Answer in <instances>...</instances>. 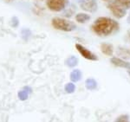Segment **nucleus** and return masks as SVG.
<instances>
[{
    "instance_id": "obj_11",
    "label": "nucleus",
    "mask_w": 130,
    "mask_h": 122,
    "mask_svg": "<svg viewBox=\"0 0 130 122\" xmlns=\"http://www.w3.org/2000/svg\"><path fill=\"white\" fill-rule=\"evenodd\" d=\"M82 79V72L79 69H75L70 73V80L72 82H77Z\"/></svg>"
},
{
    "instance_id": "obj_3",
    "label": "nucleus",
    "mask_w": 130,
    "mask_h": 122,
    "mask_svg": "<svg viewBox=\"0 0 130 122\" xmlns=\"http://www.w3.org/2000/svg\"><path fill=\"white\" fill-rule=\"evenodd\" d=\"M47 6L53 11H61L68 5L69 0H47Z\"/></svg>"
},
{
    "instance_id": "obj_13",
    "label": "nucleus",
    "mask_w": 130,
    "mask_h": 122,
    "mask_svg": "<svg viewBox=\"0 0 130 122\" xmlns=\"http://www.w3.org/2000/svg\"><path fill=\"white\" fill-rule=\"evenodd\" d=\"M85 86H86V88H88L89 90H94L97 88V82H96V81L95 79L89 78L86 80Z\"/></svg>"
},
{
    "instance_id": "obj_15",
    "label": "nucleus",
    "mask_w": 130,
    "mask_h": 122,
    "mask_svg": "<svg viewBox=\"0 0 130 122\" xmlns=\"http://www.w3.org/2000/svg\"><path fill=\"white\" fill-rule=\"evenodd\" d=\"M64 89H65V92H66V93L72 94V93H74L75 90V86L73 82L67 83L64 87Z\"/></svg>"
},
{
    "instance_id": "obj_1",
    "label": "nucleus",
    "mask_w": 130,
    "mask_h": 122,
    "mask_svg": "<svg viewBox=\"0 0 130 122\" xmlns=\"http://www.w3.org/2000/svg\"><path fill=\"white\" fill-rule=\"evenodd\" d=\"M92 29L96 35L106 37L115 34L119 30V24L109 18H99L92 25Z\"/></svg>"
},
{
    "instance_id": "obj_9",
    "label": "nucleus",
    "mask_w": 130,
    "mask_h": 122,
    "mask_svg": "<svg viewBox=\"0 0 130 122\" xmlns=\"http://www.w3.org/2000/svg\"><path fill=\"white\" fill-rule=\"evenodd\" d=\"M101 50H102V52L104 55L111 56L113 55V52H114V48H113L112 44L108 43H103L101 44Z\"/></svg>"
},
{
    "instance_id": "obj_8",
    "label": "nucleus",
    "mask_w": 130,
    "mask_h": 122,
    "mask_svg": "<svg viewBox=\"0 0 130 122\" xmlns=\"http://www.w3.org/2000/svg\"><path fill=\"white\" fill-rule=\"evenodd\" d=\"M32 93V89H31L30 87H28V86H25L22 88V90H20L18 93V97L20 100L24 101V100H28L29 95Z\"/></svg>"
},
{
    "instance_id": "obj_2",
    "label": "nucleus",
    "mask_w": 130,
    "mask_h": 122,
    "mask_svg": "<svg viewBox=\"0 0 130 122\" xmlns=\"http://www.w3.org/2000/svg\"><path fill=\"white\" fill-rule=\"evenodd\" d=\"M52 25L56 29L62 31H72L75 29V24L71 21L60 18H55L52 19Z\"/></svg>"
},
{
    "instance_id": "obj_6",
    "label": "nucleus",
    "mask_w": 130,
    "mask_h": 122,
    "mask_svg": "<svg viewBox=\"0 0 130 122\" xmlns=\"http://www.w3.org/2000/svg\"><path fill=\"white\" fill-rule=\"evenodd\" d=\"M75 48H76V49L78 50L79 53H80L84 58L88 59V60H89V61H97L98 60L97 56H95V54L92 53L91 51H89V49H86L85 47H83V46L81 45V44L76 43L75 44Z\"/></svg>"
},
{
    "instance_id": "obj_5",
    "label": "nucleus",
    "mask_w": 130,
    "mask_h": 122,
    "mask_svg": "<svg viewBox=\"0 0 130 122\" xmlns=\"http://www.w3.org/2000/svg\"><path fill=\"white\" fill-rule=\"evenodd\" d=\"M81 8L85 11L95 12L97 10V2L96 0H78Z\"/></svg>"
},
{
    "instance_id": "obj_10",
    "label": "nucleus",
    "mask_w": 130,
    "mask_h": 122,
    "mask_svg": "<svg viewBox=\"0 0 130 122\" xmlns=\"http://www.w3.org/2000/svg\"><path fill=\"white\" fill-rule=\"evenodd\" d=\"M117 55L119 56H121L123 59H129L130 58V51L126 48L123 47H119L116 50Z\"/></svg>"
},
{
    "instance_id": "obj_16",
    "label": "nucleus",
    "mask_w": 130,
    "mask_h": 122,
    "mask_svg": "<svg viewBox=\"0 0 130 122\" xmlns=\"http://www.w3.org/2000/svg\"><path fill=\"white\" fill-rule=\"evenodd\" d=\"M30 35H31V31L29 29L24 28L21 30V36H22V38L24 40H25V41H27V40L30 38Z\"/></svg>"
},
{
    "instance_id": "obj_20",
    "label": "nucleus",
    "mask_w": 130,
    "mask_h": 122,
    "mask_svg": "<svg viewBox=\"0 0 130 122\" xmlns=\"http://www.w3.org/2000/svg\"><path fill=\"white\" fill-rule=\"evenodd\" d=\"M127 39H128V41L130 42V30L127 32Z\"/></svg>"
},
{
    "instance_id": "obj_12",
    "label": "nucleus",
    "mask_w": 130,
    "mask_h": 122,
    "mask_svg": "<svg viewBox=\"0 0 130 122\" xmlns=\"http://www.w3.org/2000/svg\"><path fill=\"white\" fill-rule=\"evenodd\" d=\"M78 62H79L78 59H77V57H75V56H70V57L65 61V64H66L68 67H70V68H74V67L77 66Z\"/></svg>"
},
{
    "instance_id": "obj_14",
    "label": "nucleus",
    "mask_w": 130,
    "mask_h": 122,
    "mask_svg": "<svg viewBox=\"0 0 130 122\" xmlns=\"http://www.w3.org/2000/svg\"><path fill=\"white\" fill-rule=\"evenodd\" d=\"M75 19L78 23L80 24H84L87 21H89L90 19V16H89L88 14H85V13H79L75 16Z\"/></svg>"
},
{
    "instance_id": "obj_21",
    "label": "nucleus",
    "mask_w": 130,
    "mask_h": 122,
    "mask_svg": "<svg viewBox=\"0 0 130 122\" xmlns=\"http://www.w3.org/2000/svg\"><path fill=\"white\" fill-rule=\"evenodd\" d=\"M127 23H129V24H130V13H129L128 18H127Z\"/></svg>"
},
{
    "instance_id": "obj_17",
    "label": "nucleus",
    "mask_w": 130,
    "mask_h": 122,
    "mask_svg": "<svg viewBox=\"0 0 130 122\" xmlns=\"http://www.w3.org/2000/svg\"><path fill=\"white\" fill-rule=\"evenodd\" d=\"M115 122H130L129 117H128V115H126V114L120 115V116L115 119Z\"/></svg>"
},
{
    "instance_id": "obj_4",
    "label": "nucleus",
    "mask_w": 130,
    "mask_h": 122,
    "mask_svg": "<svg viewBox=\"0 0 130 122\" xmlns=\"http://www.w3.org/2000/svg\"><path fill=\"white\" fill-rule=\"evenodd\" d=\"M108 8L111 10L113 15L117 18H121L126 15V9L121 4H108Z\"/></svg>"
},
{
    "instance_id": "obj_19",
    "label": "nucleus",
    "mask_w": 130,
    "mask_h": 122,
    "mask_svg": "<svg viewBox=\"0 0 130 122\" xmlns=\"http://www.w3.org/2000/svg\"><path fill=\"white\" fill-rule=\"evenodd\" d=\"M102 1L108 2V4H116V3H121L122 0H102Z\"/></svg>"
},
{
    "instance_id": "obj_18",
    "label": "nucleus",
    "mask_w": 130,
    "mask_h": 122,
    "mask_svg": "<svg viewBox=\"0 0 130 122\" xmlns=\"http://www.w3.org/2000/svg\"><path fill=\"white\" fill-rule=\"evenodd\" d=\"M10 24H11L12 27H18V24H19V20H18V18H17V16H13V18H11V22H10Z\"/></svg>"
},
{
    "instance_id": "obj_22",
    "label": "nucleus",
    "mask_w": 130,
    "mask_h": 122,
    "mask_svg": "<svg viewBox=\"0 0 130 122\" xmlns=\"http://www.w3.org/2000/svg\"><path fill=\"white\" fill-rule=\"evenodd\" d=\"M128 74H129V75H130V70H128Z\"/></svg>"
},
{
    "instance_id": "obj_7",
    "label": "nucleus",
    "mask_w": 130,
    "mask_h": 122,
    "mask_svg": "<svg viewBox=\"0 0 130 122\" xmlns=\"http://www.w3.org/2000/svg\"><path fill=\"white\" fill-rule=\"evenodd\" d=\"M110 62H111V63L114 64L115 66L119 67V68H127L128 70H130V63L126 62L124 60H122V59L118 58V57H113V58H111Z\"/></svg>"
}]
</instances>
